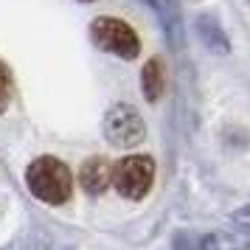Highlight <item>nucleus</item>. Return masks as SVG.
<instances>
[{
	"mask_svg": "<svg viewBox=\"0 0 250 250\" xmlns=\"http://www.w3.org/2000/svg\"><path fill=\"white\" fill-rule=\"evenodd\" d=\"M90 37L102 51H110V54H115V57H121V59H135L138 51H141L138 34L124 20H115V17H99V20H93Z\"/></svg>",
	"mask_w": 250,
	"mask_h": 250,
	"instance_id": "obj_3",
	"label": "nucleus"
},
{
	"mask_svg": "<svg viewBox=\"0 0 250 250\" xmlns=\"http://www.w3.org/2000/svg\"><path fill=\"white\" fill-rule=\"evenodd\" d=\"M141 87H144V96L146 102H158L163 87H166V79H163V65L160 59H149L144 73H141Z\"/></svg>",
	"mask_w": 250,
	"mask_h": 250,
	"instance_id": "obj_9",
	"label": "nucleus"
},
{
	"mask_svg": "<svg viewBox=\"0 0 250 250\" xmlns=\"http://www.w3.org/2000/svg\"><path fill=\"white\" fill-rule=\"evenodd\" d=\"M200 250H250V233H205L200 239Z\"/></svg>",
	"mask_w": 250,
	"mask_h": 250,
	"instance_id": "obj_8",
	"label": "nucleus"
},
{
	"mask_svg": "<svg viewBox=\"0 0 250 250\" xmlns=\"http://www.w3.org/2000/svg\"><path fill=\"white\" fill-rule=\"evenodd\" d=\"M194 28H197V37L203 40V45L216 54V57H228L230 54V42H228V34L222 31V25L214 14H200L194 20Z\"/></svg>",
	"mask_w": 250,
	"mask_h": 250,
	"instance_id": "obj_6",
	"label": "nucleus"
},
{
	"mask_svg": "<svg viewBox=\"0 0 250 250\" xmlns=\"http://www.w3.org/2000/svg\"><path fill=\"white\" fill-rule=\"evenodd\" d=\"M9 99H12V73L0 62V113L9 107Z\"/></svg>",
	"mask_w": 250,
	"mask_h": 250,
	"instance_id": "obj_10",
	"label": "nucleus"
},
{
	"mask_svg": "<svg viewBox=\"0 0 250 250\" xmlns=\"http://www.w3.org/2000/svg\"><path fill=\"white\" fill-rule=\"evenodd\" d=\"M155 180V163L146 155H129L121 163L113 166V186L126 200H141L146 197Z\"/></svg>",
	"mask_w": 250,
	"mask_h": 250,
	"instance_id": "obj_2",
	"label": "nucleus"
},
{
	"mask_svg": "<svg viewBox=\"0 0 250 250\" xmlns=\"http://www.w3.org/2000/svg\"><path fill=\"white\" fill-rule=\"evenodd\" d=\"M84 3H90V0H84Z\"/></svg>",
	"mask_w": 250,
	"mask_h": 250,
	"instance_id": "obj_12",
	"label": "nucleus"
},
{
	"mask_svg": "<svg viewBox=\"0 0 250 250\" xmlns=\"http://www.w3.org/2000/svg\"><path fill=\"white\" fill-rule=\"evenodd\" d=\"M104 135L113 146H138L146 138V124L135 107L115 104L104 115Z\"/></svg>",
	"mask_w": 250,
	"mask_h": 250,
	"instance_id": "obj_4",
	"label": "nucleus"
},
{
	"mask_svg": "<svg viewBox=\"0 0 250 250\" xmlns=\"http://www.w3.org/2000/svg\"><path fill=\"white\" fill-rule=\"evenodd\" d=\"M174 250H200V245H191V239L186 233H177L174 236Z\"/></svg>",
	"mask_w": 250,
	"mask_h": 250,
	"instance_id": "obj_11",
	"label": "nucleus"
},
{
	"mask_svg": "<svg viewBox=\"0 0 250 250\" xmlns=\"http://www.w3.org/2000/svg\"><path fill=\"white\" fill-rule=\"evenodd\" d=\"M79 183H82V188L87 194H93V197L102 194L113 183V166H110V160H104V158L84 160V166L79 171Z\"/></svg>",
	"mask_w": 250,
	"mask_h": 250,
	"instance_id": "obj_7",
	"label": "nucleus"
},
{
	"mask_svg": "<svg viewBox=\"0 0 250 250\" xmlns=\"http://www.w3.org/2000/svg\"><path fill=\"white\" fill-rule=\"evenodd\" d=\"M57 250H62V248H57Z\"/></svg>",
	"mask_w": 250,
	"mask_h": 250,
	"instance_id": "obj_13",
	"label": "nucleus"
},
{
	"mask_svg": "<svg viewBox=\"0 0 250 250\" xmlns=\"http://www.w3.org/2000/svg\"><path fill=\"white\" fill-rule=\"evenodd\" d=\"M149 9L155 12L158 17L160 28H163V34L169 40L171 45L177 48L183 40V20H180V6H177V0H146Z\"/></svg>",
	"mask_w": 250,
	"mask_h": 250,
	"instance_id": "obj_5",
	"label": "nucleus"
},
{
	"mask_svg": "<svg viewBox=\"0 0 250 250\" xmlns=\"http://www.w3.org/2000/svg\"><path fill=\"white\" fill-rule=\"evenodd\" d=\"M25 183L28 191L34 194L37 200H42L48 205H62L73 191V177L70 169L57 158H37L28 171H25Z\"/></svg>",
	"mask_w": 250,
	"mask_h": 250,
	"instance_id": "obj_1",
	"label": "nucleus"
}]
</instances>
